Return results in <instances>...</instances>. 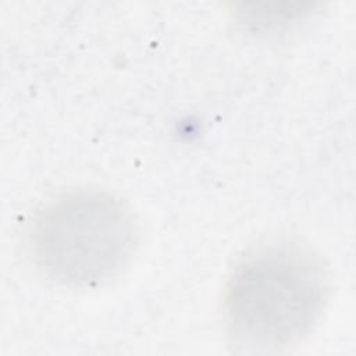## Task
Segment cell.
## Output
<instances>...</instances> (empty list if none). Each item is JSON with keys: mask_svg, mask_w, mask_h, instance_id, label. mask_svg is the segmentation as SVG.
Wrapping results in <instances>:
<instances>
[{"mask_svg": "<svg viewBox=\"0 0 356 356\" xmlns=\"http://www.w3.org/2000/svg\"><path fill=\"white\" fill-rule=\"evenodd\" d=\"M328 278L306 246L278 242L245 256L224 289L227 327L242 345L277 349L306 337L321 316Z\"/></svg>", "mask_w": 356, "mask_h": 356, "instance_id": "cell-1", "label": "cell"}, {"mask_svg": "<svg viewBox=\"0 0 356 356\" xmlns=\"http://www.w3.org/2000/svg\"><path fill=\"white\" fill-rule=\"evenodd\" d=\"M138 228L129 207L103 191H74L44 204L28 242L35 264L70 286H93L114 277L131 259Z\"/></svg>", "mask_w": 356, "mask_h": 356, "instance_id": "cell-2", "label": "cell"}]
</instances>
